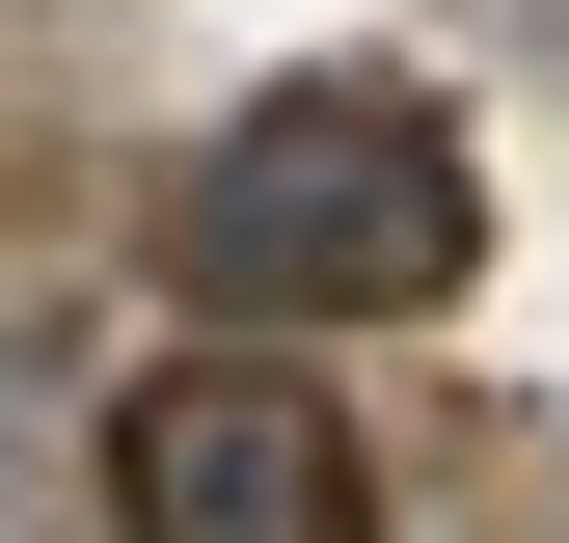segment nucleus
<instances>
[{"instance_id":"2","label":"nucleus","mask_w":569,"mask_h":543,"mask_svg":"<svg viewBox=\"0 0 569 543\" xmlns=\"http://www.w3.org/2000/svg\"><path fill=\"white\" fill-rule=\"evenodd\" d=\"M109 543H380V462L299 354H163L109 407Z\"/></svg>"},{"instance_id":"1","label":"nucleus","mask_w":569,"mask_h":543,"mask_svg":"<svg viewBox=\"0 0 569 543\" xmlns=\"http://www.w3.org/2000/svg\"><path fill=\"white\" fill-rule=\"evenodd\" d=\"M163 272L218 326H407V299H461L488 272V164H461V109L435 82H271L218 109V164L163 190Z\"/></svg>"}]
</instances>
